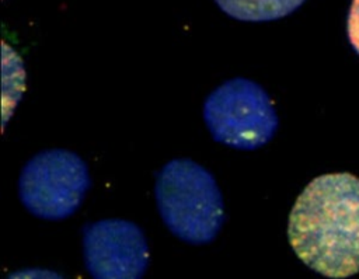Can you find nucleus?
<instances>
[{
	"mask_svg": "<svg viewBox=\"0 0 359 279\" xmlns=\"http://www.w3.org/2000/svg\"><path fill=\"white\" fill-rule=\"evenodd\" d=\"M231 18L250 22L273 21L297 10L304 0H215Z\"/></svg>",
	"mask_w": 359,
	"mask_h": 279,
	"instance_id": "obj_6",
	"label": "nucleus"
},
{
	"mask_svg": "<svg viewBox=\"0 0 359 279\" xmlns=\"http://www.w3.org/2000/svg\"><path fill=\"white\" fill-rule=\"evenodd\" d=\"M83 257L94 279H140L149 266L143 230L123 219H104L83 226Z\"/></svg>",
	"mask_w": 359,
	"mask_h": 279,
	"instance_id": "obj_5",
	"label": "nucleus"
},
{
	"mask_svg": "<svg viewBox=\"0 0 359 279\" xmlns=\"http://www.w3.org/2000/svg\"><path fill=\"white\" fill-rule=\"evenodd\" d=\"M86 161L65 149L42 150L21 170L18 196L35 217L63 220L73 216L91 188Z\"/></svg>",
	"mask_w": 359,
	"mask_h": 279,
	"instance_id": "obj_4",
	"label": "nucleus"
},
{
	"mask_svg": "<svg viewBox=\"0 0 359 279\" xmlns=\"http://www.w3.org/2000/svg\"><path fill=\"white\" fill-rule=\"evenodd\" d=\"M154 198L163 223L184 243L209 244L224 224V202L215 175L191 158L164 164L156 175Z\"/></svg>",
	"mask_w": 359,
	"mask_h": 279,
	"instance_id": "obj_2",
	"label": "nucleus"
},
{
	"mask_svg": "<svg viewBox=\"0 0 359 279\" xmlns=\"http://www.w3.org/2000/svg\"><path fill=\"white\" fill-rule=\"evenodd\" d=\"M287 238L314 272L341 279L359 272V178L348 172L314 178L289 215Z\"/></svg>",
	"mask_w": 359,
	"mask_h": 279,
	"instance_id": "obj_1",
	"label": "nucleus"
},
{
	"mask_svg": "<svg viewBox=\"0 0 359 279\" xmlns=\"http://www.w3.org/2000/svg\"><path fill=\"white\" fill-rule=\"evenodd\" d=\"M348 36L353 49L359 53V0H353L348 15Z\"/></svg>",
	"mask_w": 359,
	"mask_h": 279,
	"instance_id": "obj_7",
	"label": "nucleus"
},
{
	"mask_svg": "<svg viewBox=\"0 0 359 279\" xmlns=\"http://www.w3.org/2000/svg\"><path fill=\"white\" fill-rule=\"evenodd\" d=\"M203 121L215 142L237 150H255L276 133L279 119L271 97L258 83L236 77L205 100Z\"/></svg>",
	"mask_w": 359,
	"mask_h": 279,
	"instance_id": "obj_3",
	"label": "nucleus"
}]
</instances>
